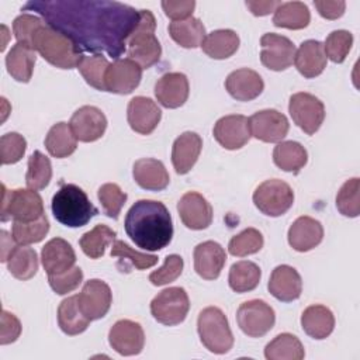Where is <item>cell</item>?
Wrapping results in <instances>:
<instances>
[{"mask_svg": "<svg viewBox=\"0 0 360 360\" xmlns=\"http://www.w3.org/2000/svg\"><path fill=\"white\" fill-rule=\"evenodd\" d=\"M188 93V79L180 72L165 73L155 84V96L166 108L181 107L187 101Z\"/></svg>", "mask_w": 360, "mask_h": 360, "instance_id": "cell-22", "label": "cell"}, {"mask_svg": "<svg viewBox=\"0 0 360 360\" xmlns=\"http://www.w3.org/2000/svg\"><path fill=\"white\" fill-rule=\"evenodd\" d=\"M52 214L58 222L69 228L84 226L98 210L91 204L87 194L76 184L66 183L53 194Z\"/></svg>", "mask_w": 360, "mask_h": 360, "instance_id": "cell-3", "label": "cell"}, {"mask_svg": "<svg viewBox=\"0 0 360 360\" xmlns=\"http://www.w3.org/2000/svg\"><path fill=\"white\" fill-rule=\"evenodd\" d=\"M52 177V166L51 160L39 150H34V153L28 158V169L25 174V184L31 190H42L45 188Z\"/></svg>", "mask_w": 360, "mask_h": 360, "instance_id": "cell-44", "label": "cell"}, {"mask_svg": "<svg viewBox=\"0 0 360 360\" xmlns=\"http://www.w3.org/2000/svg\"><path fill=\"white\" fill-rule=\"evenodd\" d=\"M45 148L49 155L56 159L70 156L77 148V138L70 125L68 122H56L52 125L45 138Z\"/></svg>", "mask_w": 360, "mask_h": 360, "instance_id": "cell-32", "label": "cell"}, {"mask_svg": "<svg viewBox=\"0 0 360 360\" xmlns=\"http://www.w3.org/2000/svg\"><path fill=\"white\" fill-rule=\"evenodd\" d=\"M267 288L278 301L291 302L300 298L302 292V280L294 267L280 264L271 271Z\"/></svg>", "mask_w": 360, "mask_h": 360, "instance_id": "cell-23", "label": "cell"}, {"mask_svg": "<svg viewBox=\"0 0 360 360\" xmlns=\"http://www.w3.org/2000/svg\"><path fill=\"white\" fill-rule=\"evenodd\" d=\"M288 111L292 121L307 135L315 134L325 120L323 103L311 93L300 91L290 97Z\"/></svg>", "mask_w": 360, "mask_h": 360, "instance_id": "cell-11", "label": "cell"}, {"mask_svg": "<svg viewBox=\"0 0 360 360\" xmlns=\"http://www.w3.org/2000/svg\"><path fill=\"white\" fill-rule=\"evenodd\" d=\"M307 149L295 141L280 142L273 150L274 165L284 172L298 173L307 165Z\"/></svg>", "mask_w": 360, "mask_h": 360, "instance_id": "cell-36", "label": "cell"}, {"mask_svg": "<svg viewBox=\"0 0 360 360\" xmlns=\"http://www.w3.org/2000/svg\"><path fill=\"white\" fill-rule=\"evenodd\" d=\"M111 257H118L117 267L120 271H129V267H135L138 270H145L149 267H153L158 263V256L142 253L138 250H134L129 245H127L124 240L115 239L111 246Z\"/></svg>", "mask_w": 360, "mask_h": 360, "instance_id": "cell-38", "label": "cell"}, {"mask_svg": "<svg viewBox=\"0 0 360 360\" xmlns=\"http://www.w3.org/2000/svg\"><path fill=\"white\" fill-rule=\"evenodd\" d=\"M162 8L165 14L173 21H181L193 17V11L195 8L194 0H165L162 1Z\"/></svg>", "mask_w": 360, "mask_h": 360, "instance_id": "cell-55", "label": "cell"}, {"mask_svg": "<svg viewBox=\"0 0 360 360\" xmlns=\"http://www.w3.org/2000/svg\"><path fill=\"white\" fill-rule=\"evenodd\" d=\"M184 262L179 255H169L165 259V264L149 274V281L153 285H165L174 281L183 273Z\"/></svg>", "mask_w": 360, "mask_h": 360, "instance_id": "cell-52", "label": "cell"}, {"mask_svg": "<svg viewBox=\"0 0 360 360\" xmlns=\"http://www.w3.org/2000/svg\"><path fill=\"white\" fill-rule=\"evenodd\" d=\"M260 62L270 70L281 72L290 68L295 56V45L287 37L267 32L260 38Z\"/></svg>", "mask_w": 360, "mask_h": 360, "instance_id": "cell-12", "label": "cell"}, {"mask_svg": "<svg viewBox=\"0 0 360 360\" xmlns=\"http://www.w3.org/2000/svg\"><path fill=\"white\" fill-rule=\"evenodd\" d=\"M256 208L267 217H280L294 204L292 188L280 179H270L259 184L253 193Z\"/></svg>", "mask_w": 360, "mask_h": 360, "instance_id": "cell-9", "label": "cell"}, {"mask_svg": "<svg viewBox=\"0 0 360 360\" xmlns=\"http://www.w3.org/2000/svg\"><path fill=\"white\" fill-rule=\"evenodd\" d=\"M260 277L262 270L256 263L249 260H240L231 266L228 283L235 292L242 294L255 290L260 283Z\"/></svg>", "mask_w": 360, "mask_h": 360, "instance_id": "cell-40", "label": "cell"}, {"mask_svg": "<svg viewBox=\"0 0 360 360\" xmlns=\"http://www.w3.org/2000/svg\"><path fill=\"white\" fill-rule=\"evenodd\" d=\"M169 34L172 39L183 48L193 49L201 46L205 38V27L204 24L195 18L190 17L181 21H173L169 24Z\"/></svg>", "mask_w": 360, "mask_h": 360, "instance_id": "cell-35", "label": "cell"}, {"mask_svg": "<svg viewBox=\"0 0 360 360\" xmlns=\"http://www.w3.org/2000/svg\"><path fill=\"white\" fill-rule=\"evenodd\" d=\"M32 48L48 63L59 69L77 68L83 58L82 49L69 37L46 22L35 32Z\"/></svg>", "mask_w": 360, "mask_h": 360, "instance_id": "cell-4", "label": "cell"}, {"mask_svg": "<svg viewBox=\"0 0 360 360\" xmlns=\"http://www.w3.org/2000/svg\"><path fill=\"white\" fill-rule=\"evenodd\" d=\"M79 308L90 321L101 319L108 312L112 294L108 284L98 278H91L84 283L82 291L77 295Z\"/></svg>", "mask_w": 360, "mask_h": 360, "instance_id": "cell-13", "label": "cell"}, {"mask_svg": "<svg viewBox=\"0 0 360 360\" xmlns=\"http://www.w3.org/2000/svg\"><path fill=\"white\" fill-rule=\"evenodd\" d=\"M226 262L224 248L214 240H205L194 248V270L204 280L219 277Z\"/></svg>", "mask_w": 360, "mask_h": 360, "instance_id": "cell-21", "label": "cell"}, {"mask_svg": "<svg viewBox=\"0 0 360 360\" xmlns=\"http://www.w3.org/2000/svg\"><path fill=\"white\" fill-rule=\"evenodd\" d=\"M162 118V111L158 104L143 96L131 98L127 108V120L132 131L141 135H149L155 131Z\"/></svg>", "mask_w": 360, "mask_h": 360, "instance_id": "cell-20", "label": "cell"}, {"mask_svg": "<svg viewBox=\"0 0 360 360\" xmlns=\"http://www.w3.org/2000/svg\"><path fill=\"white\" fill-rule=\"evenodd\" d=\"M45 21L37 15L32 14H20L14 21H13V32L18 44H25L32 48L34 37L35 32L38 31L39 27H42Z\"/></svg>", "mask_w": 360, "mask_h": 360, "instance_id": "cell-51", "label": "cell"}, {"mask_svg": "<svg viewBox=\"0 0 360 360\" xmlns=\"http://www.w3.org/2000/svg\"><path fill=\"white\" fill-rule=\"evenodd\" d=\"M44 214V202L41 195L31 188H15L8 191L3 184L1 197V221L13 218V221L31 222L39 219Z\"/></svg>", "mask_w": 360, "mask_h": 360, "instance_id": "cell-7", "label": "cell"}, {"mask_svg": "<svg viewBox=\"0 0 360 360\" xmlns=\"http://www.w3.org/2000/svg\"><path fill=\"white\" fill-rule=\"evenodd\" d=\"M0 246H1V253H0V260L7 262L11 252L15 248V240L8 235L7 231L0 232Z\"/></svg>", "mask_w": 360, "mask_h": 360, "instance_id": "cell-58", "label": "cell"}, {"mask_svg": "<svg viewBox=\"0 0 360 360\" xmlns=\"http://www.w3.org/2000/svg\"><path fill=\"white\" fill-rule=\"evenodd\" d=\"M21 10L41 14L82 51H105L114 58L127 51V39L139 21L138 10L108 0H39L28 1Z\"/></svg>", "mask_w": 360, "mask_h": 360, "instance_id": "cell-1", "label": "cell"}, {"mask_svg": "<svg viewBox=\"0 0 360 360\" xmlns=\"http://www.w3.org/2000/svg\"><path fill=\"white\" fill-rule=\"evenodd\" d=\"M212 134L222 148L228 150L240 149L249 142L252 136L249 128V118L242 114L221 117L215 122Z\"/></svg>", "mask_w": 360, "mask_h": 360, "instance_id": "cell-15", "label": "cell"}, {"mask_svg": "<svg viewBox=\"0 0 360 360\" xmlns=\"http://www.w3.org/2000/svg\"><path fill=\"white\" fill-rule=\"evenodd\" d=\"M110 63L105 56L101 53H93V55H83L80 63L77 65V69L87 84L91 87L105 91V72L108 69Z\"/></svg>", "mask_w": 360, "mask_h": 360, "instance_id": "cell-43", "label": "cell"}, {"mask_svg": "<svg viewBox=\"0 0 360 360\" xmlns=\"http://www.w3.org/2000/svg\"><path fill=\"white\" fill-rule=\"evenodd\" d=\"M124 228L138 248L149 252L166 248L173 238L170 212L163 202L155 200L136 201L125 215Z\"/></svg>", "mask_w": 360, "mask_h": 360, "instance_id": "cell-2", "label": "cell"}, {"mask_svg": "<svg viewBox=\"0 0 360 360\" xmlns=\"http://www.w3.org/2000/svg\"><path fill=\"white\" fill-rule=\"evenodd\" d=\"M281 1H277V0H256V1H252V0H248L245 4L246 7L250 10V13L256 17H263V15H267L270 13H273L278 4Z\"/></svg>", "mask_w": 360, "mask_h": 360, "instance_id": "cell-57", "label": "cell"}, {"mask_svg": "<svg viewBox=\"0 0 360 360\" xmlns=\"http://www.w3.org/2000/svg\"><path fill=\"white\" fill-rule=\"evenodd\" d=\"M115 231L104 224H98L91 231L83 233L79 243L87 257L100 259L101 256H104L105 248L115 240Z\"/></svg>", "mask_w": 360, "mask_h": 360, "instance_id": "cell-42", "label": "cell"}, {"mask_svg": "<svg viewBox=\"0 0 360 360\" xmlns=\"http://www.w3.org/2000/svg\"><path fill=\"white\" fill-rule=\"evenodd\" d=\"M249 128L252 136L256 139L267 143H276L285 138L290 124L284 114L277 110L267 108L255 112L249 118Z\"/></svg>", "mask_w": 360, "mask_h": 360, "instance_id": "cell-14", "label": "cell"}, {"mask_svg": "<svg viewBox=\"0 0 360 360\" xmlns=\"http://www.w3.org/2000/svg\"><path fill=\"white\" fill-rule=\"evenodd\" d=\"M236 321L240 330L249 338H262L276 323L274 309L263 300H249L239 305Z\"/></svg>", "mask_w": 360, "mask_h": 360, "instance_id": "cell-10", "label": "cell"}, {"mask_svg": "<svg viewBox=\"0 0 360 360\" xmlns=\"http://www.w3.org/2000/svg\"><path fill=\"white\" fill-rule=\"evenodd\" d=\"M132 176L143 190L160 191L169 186L170 177L165 165L153 158H142L134 163Z\"/></svg>", "mask_w": 360, "mask_h": 360, "instance_id": "cell-28", "label": "cell"}, {"mask_svg": "<svg viewBox=\"0 0 360 360\" xmlns=\"http://www.w3.org/2000/svg\"><path fill=\"white\" fill-rule=\"evenodd\" d=\"M202 139L198 134L187 131L177 136L172 146V163L177 174L188 173L201 153Z\"/></svg>", "mask_w": 360, "mask_h": 360, "instance_id": "cell-26", "label": "cell"}, {"mask_svg": "<svg viewBox=\"0 0 360 360\" xmlns=\"http://www.w3.org/2000/svg\"><path fill=\"white\" fill-rule=\"evenodd\" d=\"M225 89L238 101H250L259 97L264 89L262 76L248 68L236 69L225 79Z\"/></svg>", "mask_w": 360, "mask_h": 360, "instance_id": "cell-24", "label": "cell"}, {"mask_svg": "<svg viewBox=\"0 0 360 360\" xmlns=\"http://www.w3.org/2000/svg\"><path fill=\"white\" fill-rule=\"evenodd\" d=\"M239 42L233 30H215L205 35L201 48L212 59H226L238 51Z\"/></svg>", "mask_w": 360, "mask_h": 360, "instance_id": "cell-34", "label": "cell"}, {"mask_svg": "<svg viewBox=\"0 0 360 360\" xmlns=\"http://www.w3.org/2000/svg\"><path fill=\"white\" fill-rule=\"evenodd\" d=\"M326 59L323 44L316 39H307L295 51L294 63L304 77L312 79L325 70Z\"/></svg>", "mask_w": 360, "mask_h": 360, "instance_id": "cell-29", "label": "cell"}, {"mask_svg": "<svg viewBox=\"0 0 360 360\" xmlns=\"http://www.w3.org/2000/svg\"><path fill=\"white\" fill-rule=\"evenodd\" d=\"M311 21V13L302 1H284L274 10L273 24L280 28L302 30L308 27Z\"/></svg>", "mask_w": 360, "mask_h": 360, "instance_id": "cell-33", "label": "cell"}, {"mask_svg": "<svg viewBox=\"0 0 360 360\" xmlns=\"http://www.w3.org/2000/svg\"><path fill=\"white\" fill-rule=\"evenodd\" d=\"M197 330L201 343L211 353L224 354L233 346V335L225 314L217 307L204 308L197 319Z\"/></svg>", "mask_w": 360, "mask_h": 360, "instance_id": "cell-6", "label": "cell"}, {"mask_svg": "<svg viewBox=\"0 0 360 360\" xmlns=\"http://www.w3.org/2000/svg\"><path fill=\"white\" fill-rule=\"evenodd\" d=\"M110 346L121 356L139 354L145 345L142 326L131 319L117 321L108 332Z\"/></svg>", "mask_w": 360, "mask_h": 360, "instance_id": "cell-17", "label": "cell"}, {"mask_svg": "<svg viewBox=\"0 0 360 360\" xmlns=\"http://www.w3.org/2000/svg\"><path fill=\"white\" fill-rule=\"evenodd\" d=\"M190 309V300L183 287L162 290L150 301V314L162 325L174 326L181 323Z\"/></svg>", "mask_w": 360, "mask_h": 360, "instance_id": "cell-8", "label": "cell"}, {"mask_svg": "<svg viewBox=\"0 0 360 360\" xmlns=\"http://www.w3.org/2000/svg\"><path fill=\"white\" fill-rule=\"evenodd\" d=\"M82 281H83V271L79 266H73L72 269L60 274L48 276V283L51 288L59 295H65L76 290L82 284Z\"/></svg>", "mask_w": 360, "mask_h": 360, "instance_id": "cell-53", "label": "cell"}, {"mask_svg": "<svg viewBox=\"0 0 360 360\" xmlns=\"http://www.w3.org/2000/svg\"><path fill=\"white\" fill-rule=\"evenodd\" d=\"M7 269L10 274L18 280H30L38 271V256L37 252L27 246H15L7 260Z\"/></svg>", "mask_w": 360, "mask_h": 360, "instance_id": "cell-41", "label": "cell"}, {"mask_svg": "<svg viewBox=\"0 0 360 360\" xmlns=\"http://www.w3.org/2000/svg\"><path fill=\"white\" fill-rule=\"evenodd\" d=\"M142 68L129 58L117 59L110 63L105 72V91L115 94H129L141 83Z\"/></svg>", "mask_w": 360, "mask_h": 360, "instance_id": "cell-16", "label": "cell"}, {"mask_svg": "<svg viewBox=\"0 0 360 360\" xmlns=\"http://www.w3.org/2000/svg\"><path fill=\"white\" fill-rule=\"evenodd\" d=\"M301 326L308 336L322 340L333 332L335 316L328 307L314 304L304 309L301 315Z\"/></svg>", "mask_w": 360, "mask_h": 360, "instance_id": "cell-30", "label": "cell"}, {"mask_svg": "<svg viewBox=\"0 0 360 360\" xmlns=\"http://www.w3.org/2000/svg\"><path fill=\"white\" fill-rule=\"evenodd\" d=\"M314 6L319 15L326 20L340 18L346 10V3L343 0H315Z\"/></svg>", "mask_w": 360, "mask_h": 360, "instance_id": "cell-56", "label": "cell"}, {"mask_svg": "<svg viewBox=\"0 0 360 360\" xmlns=\"http://www.w3.org/2000/svg\"><path fill=\"white\" fill-rule=\"evenodd\" d=\"M264 245V239L260 231L256 228H246L240 233L232 236L228 243V252L232 256L245 257L257 253Z\"/></svg>", "mask_w": 360, "mask_h": 360, "instance_id": "cell-47", "label": "cell"}, {"mask_svg": "<svg viewBox=\"0 0 360 360\" xmlns=\"http://www.w3.org/2000/svg\"><path fill=\"white\" fill-rule=\"evenodd\" d=\"M69 125L80 142H94L104 135L107 118L100 108L83 105L73 112Z\"/></svg>", "mask_w": 360, "mask_h": 360, "instance_id": "cell-18", "label": "cell"}, {"mask_svg": "<svg viewBox=\"0 0 360 360\" xmlns=\"http://www.w3.org/2000/svg\"><path fill=\"white\" fill-rule=\"evenodd\" d=\"M41 262L48 276L60 274L75 266L76 253L68 240L62 238H53L48 240L42 248Z\"/></svg>", "mask_w": 360, "mask_h": 360, "instance_id": "cell-25", "label": "cell"}, {"mask_svg": "<svg viewBox=\"0 0 360 360\" xmlns=\"http://www.w3.org/2000/svg\"><path fill=\"white\" fill-rule=\"evenodd\" d=\"M37 60L35 49L25 44H15L11 46L6 56V68L8 75L21 83H28L31 80L34 66Z\"/></svg>", "mask_w": 360, "mask_h": 360, "instance_id": "cell-31", "label": "cell"}, {"mask_svg": "<svg viewBox=\"0 0 360 360\" xmlns=\"http://www.w3.org/2000/svg\"><path fill=\"white\" fill-rule=\"evenodd\" d=\"M338 211L349 218H356L360 214V179L353 177L343 183L336 195Z\"/></svg>", "mask_w": 360, "mask_h": 360, "instance_id": "cell-46", "label": "cell"}, {"mask_svg": "<svg viewBox=\"0 0 360 360\" xmlns=\"http://www.w3.org/2000/svg\"><path fill=\"white\" fill-rule=\"evenodd\" d=\"M58 323L63 333L69 336L84 332L90 323V319L83 315L79 308L77 295L65 298L58 308Z\"/></svg>", "mask_w": 360, "mask_h": 360, "instance_id": "cell-37", "label": "cell"}, {"mask_svg": "<svg viewBox=\"0 0 360 360\" xmlns=\"http://www.w3.org/2000/svg\"><path fill=\"white\" fill-rule=\"evenodd\" d=\"M97 197L101 202L104 214L112 219H117L128 195L120 188L118 184L105 183L98 188Z\"/></svg>", "mask_w": 360, "mask_h": 360, "instance_id": "cell-49", "label": "cell"}, {"mask_svg": "<svg viewBox=\"0 0 360 360\" xmlns=\"http://www.w3.org/2000/svg\"><path fill=\"white\" fill-rule=\"evenodd\" d=\"M353 45V35L346 30L332 31L323 44L325 55L335 63L345 62Z\"/></svg>", "mask_w": 360, "mask_h": 360, "instance_id": "cell-48", "label": "cell"}, {"mask_svg": "<svg viewBox=\"0 0 360 360\" xmlns=\"http://www.w3.org/2000/svg\"><path fill=\"white\" fill-rule=\"evenodd\" d=\"M177 211L181 222L193 231H201L212 222V207L197 191H188L177 202Z\"/></svg>", "mask_w": 360, "mask_h": 360, "instance_id": "cell-19", "label": "cell"}, {"mask_svg": "<svg viewBox=\"0 0 360 360\" xmlns=\"http://www.w3.org/2000/svg\"><path fill=\"white\" fill-rule=\"evenodd\" d=\"M27 141L18 132H7L0 138V158L3 165H13L22 159Z\"/></svg>", "mask_w": 360, "mask_h": 360, "instance_id": "cell-50", "label": "cell"}, {"mask_svg": "<svg viewBox=\"0 0 360 360\" xmlns=\"http://www.w3.org/2000/svg\"><path fill=\"white\" fill-rule=\"evenodd\" d=\"M156 20L150 10H139V21L127 39V55L142 69L159 62L162 46L155 35Z\"/></svg>", "mask_w": 360, "mask_h": 360, "instance_id": "cell-5", "label": "cell"}, {"mask_svg": "<svg viewBox=\"0 0 360 360\" xmlns=\"http://www.w3.org/2000/svg\"><path fill=\"white\" fill-rule=\"evenodd\" d=\"M305 356L301 340L291 333H280L264 347L267 360H301Z\"/></svg>", "mask_w": 360, "mask_h": 360, "instance_id": "cell-39", "label": "cell"}, {"mask_svg": "<svg viewBox=\"0 0 360 360\" xmlns=\"http://www.w3.org/2000/svg\"><path fill=\"white\" fill-rule=\"evenodd\" d=\"M323 239L321 222L312 217H298L288 229V243L297 252H308Z\"/></svg>", "mask_w": 360, "mask_h": 360, "instance_id": "cell-27", "label": "cell"}, {"mask_svg": "<svg viewBox=\"0 0 360 360\" xmlns=\"http://www.w3.org/2000/svg\"><path fill=\"white\" fill-rule=\"evenodd\" d=\"M0 321V345H8L15 342L21 333V323L18 318L14 314L3 309Z\"/></svg>", "mask_w": 360, "mask_h": 360, "instance_id": "cell-54", "label": "cell"}, {"mask_svg": "<svg viewBox=\"0 0 360 360\" xmlns=\"http://www.w3.org/2000/svg\"><path fill=\"white\" fill-rule=\"evenodd\" d=\"M49 231V221L46 215H42L37 221L21 222L13 221L11 236L17 245H31L41 242Z\"/></svg>", "mask_w": 360, "mask_h": 360, "instance_id": "cell-45", "label": "cell"}]
</instances>
